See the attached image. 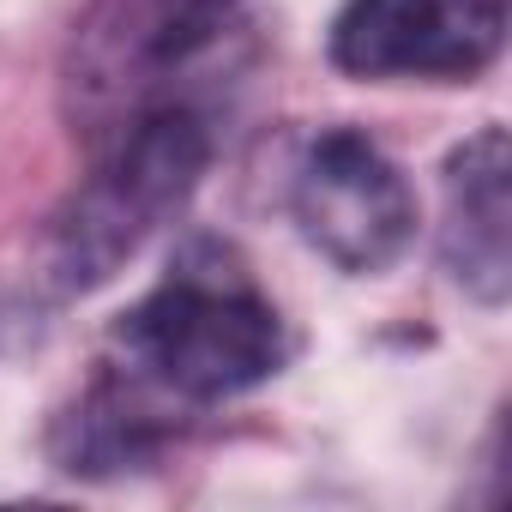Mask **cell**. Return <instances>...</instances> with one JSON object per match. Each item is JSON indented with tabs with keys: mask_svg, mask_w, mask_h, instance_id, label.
Returning a JSON list of instances; mask_svg holds the SVG:
<instances>
[{
	"mask_svg": "<svg viewBox=\"0 0 512 512\" xmlns=\"http://www.w3.org/2000/svg\"><path fill=\"white\" fill-rule=\"evenodd\" d=\"M115 368L169 398L175 410H211L266 386L290 362V326L278 302L217 241H193L169 278L145 290L109 326Z\"/></svg>",
	"mask_w": 512,
	"mask_h": 512,
	"instance_id": "cell-1",
	"label": "cell"
},
{
	"mask_svg": "<svg viewBox=\"0 0 512 512\" xmlns=\"http://www.w3.org/2000/svg\"><path fill=\"white\" fill-rule=\"evenodd\" d=\"M91 151V175L55 205L37 241V278L49 296H91L127 272L139 247L193 205L217 133L199 103H157Z\"/></svg>",
	"mask_w": 512,
	"mask_h": 512,
	"instance_id": "cell-2",
	"label": "cell"
},
{
	"mask_svg": "<svg viewBox=\"0 0 512 512\" xmlns=\"http://www.w3.org/2000/svg\"><path fill=\"white\" fill-rule=\"evenodd\" d=\"M247 31V0H91L61 55V109L91 145L187 85Z\"/></svg>",
	"mask_w": 512,
	"mask_h": 512,
	"instance_id": "cell-3",
	"label": "cell"
},
{
	"mask_svg": "<svg viewBox=\"0 0 512 512\" xmlns=\"http://www.w3.org/2000/svg\"><path fill=\"white\" fill-rule=\"evenodd\" d=\"M290 217L326 266L380 278L416 241V187L362 127H320L296 157Z\"/></svg>",
	"mask_w": 512,
	"mask_h": 512,
	"instance_id": "cell-4",
	"label": "cell"
},
{
	"mask_svg": "<svg viewBox=\"0 0 512 512\" xmlns=\"http://www.w3.org/2000/svg\"><path fill=\"white\" fill-rule=\"evenodd\" d=\"M506 49V0H344L332 67L350 79L470 85Z\"/></svg>",
	"mask_w": 512,
	"mask_h": 512,
	"instance_id": "cell-5",
	"label": "cell"
},
{
	"mask_svg": "<svg viewBox=\"0 0 512 512\" xmlns=\"http://www.w3.org/2000/svg\"><path fill=\"white\" fill-rule=\"evenodd\" d=\"M440 266L476 308L512 296V139L476 127L440 163Z\"/></svg>",
	"mask_w": 512,
	"mask_h": 512,
	"instance_id": "cell-6",
	"label": "cell"
},
{
	"mask_svg": "<svg viewBox=\"0 0 512 512\" xmlns=\"http://www.w3.org/2000/svg\"><path fill=\"white\" fill-rule=\"evenodd\" d=\"M169 440H175V404L109 362V374H97L49 422V464L79 482H121L157 470Z\"/></svg>",
	"mask_w": 512,
	"mask_h": 512,
	"instance_id": "cell-7",
	"label": "cell"
}]
</instances>
